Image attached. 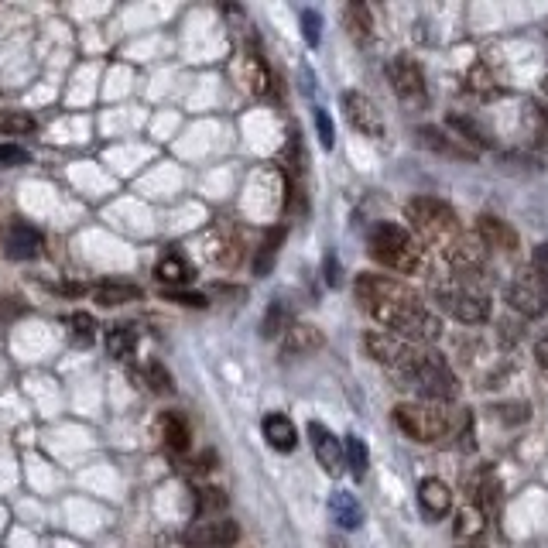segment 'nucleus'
I'll return each mask as SVG.
<instances>
[{
  "label": "nucleus",
  "instance_id": "37998d69",
  "mask_svg": "<svg viewBox=\"0 0 548 548\" xmlns=\"http://www.w3.org/2000/svg\"><path fill=\"white\" fill-rule=\"evenodd\" d=\"M316 131H319V141L322 148H333V120H329L326 110H316Z\"/></svg>",
  "mask_w": 548,
  "mask_h": 548
},
{
  "label": "nucleus",
  "instance_id": "72a5a7b5",
  "mask_svg": "<svg viewBox=\"0 0 548 548\" xmlns=\"http://www.w3.org/2000/svg\"><path fill=\"white\" fill-rule=\"evenodd\" d=\"M528 274H531V281H535V285L548 295V244H538V247H535V254H531V268H528Z\"/></svg>",
  "mask_w": 548,
  "mask_h": 548
},
{
  "label": "nucleus",
  "instance_id": "4468645a",
  "mask_svg": "<svg viewBox=\"0 0 548 548\" xmlns=\"http://www.w3.org/2000/svg\"><path fill=\"white\" fill-rule=\"evenodd\" d=\"M446 261L453 264V271L480 278V274L487 271V247L480 244V237H466L463 233V237L446 251Z\"/></svg>",
  "mask_w": 548,
  "mask_h": 548
},
{
  "label": "nucleus",
  "instance_id": "cd10ccee",
  "mask_svg": "<svg viewBox=\"0 0 548 548\" xmlns=\"http://www.w3.org/2000/svg\"><path fill=\"white\" fill-rule=\"evenodd\" d=\"M501 501V483H497L494 473H480V480L473 483V504H477L480 514H490Z\"/></svg>",
  "mask_w": 548,
  "mask_h": 548
},
{
  "label": "nucleus",
  "instance_id": "79ce46f5",
  "mask_svg": "<svg viewBox=\"0 0 548 548\" xmlns=\"http://www.w3.org/2000/svg\"><path fill=\"white\" fill-rule=\"evenodd\" d=\"M528 124H531V131H535V141L542 144V148H548V117L542 114V110L531 107L528 110Z\"/></svg>",
  "mask_w": 548,
  "mask_h": 548
},
{
  "label": "nucleus",
  "instance_id": "3c124183",
  "mask_svg": "<svg viewBox=\"0 0 548 548\" xmlns=\"http://www.w3.org/2000/svg\"><path fill=\"white\" fill-rule=\"evenodd\" d=\"M545 90H548V79H545Z\"/></svg>",
  "mask_w": 548,
  "mask_h": 548
},
{
  "label": "nucleus",
  "instance_id": "4c0bfd02",
  "mask_svg": "<svg viewBox=\"0 0 548 548\" xmlns=\"http://www.w3.org/2000/svg\"><path fill=\"white\" fill-rule=\"evenodd\" d=\"M161 295H165L168 302L185 305V309H206V305H209V298L203 292H182V288H165Z\"/></svg>",
  "mask_w": 548,
  "mask_h": 548
},
{
  "label": "nucleus",
  "instance_id": "c85d7f7f",
  "mask_svg": "<svg viewBox=\"0 0 548 548\" xmlns=\"http://www.w3.org/2000/svg\"><path fill=\"white\" fill-rule=\"evenodd\" d=\"M227 511V494L220 487L196 490V518H220Z\"/></svg>",
  "mask_w": 548,
  "mask_h": 548
},
{
  "label": "nucleus",
  "instance_id": "aec40b11",
  "mask_svg": "<svg viewBox=\"0 0 548 548\" xmlns=\"http://www.w3.org/2000/svg\"><path fill=\"white\" fill-rule=\"evenodd\" d=\"M93 302L103 305V309H114V305H131L141 302L144 292L137 285H127V281H100V285L90 288Z\"/></svg>",
  "mask_w": 548,
  "mask_h": 548
},
{
  "label": "nucleus",
  "instance_id": "c9c22d12",
  "mask_svg": "<svg viewBox=\"0 0 548 548\" xmlns=\"http://www.w3.org/2000/svg\"><path fill=\"white\" fill-rule=\"evenodd\" d=\"M66 326L76 333V340H93V333H96V319L90 316V312H69Z\"/></svg>",
  "mask_w": 548,
  "mask_h": 548
},
{
  "label": "nucleus",
  "instance_id": "f257e3e1",
  "mask_svg": "<svg viewBox=\"0 0 548 548\" xmlns=\"http://www.w3.org/2000/svg\"><path fill=\"white\" fill-rule=\"evenodd\" d=\"M360 305L381 326H388L394 336L408 343H435L442 336V322L429 305H422V295L411 292L408 285L384 274H360L357 278Z\"/></svg>",
  "mask_w": 548,
  "mask_h": 548
},
{
  "label": "nucleus",
  "instance_id": "2f4dec72",
  "mask_svg": "<svg viewBox=\"0 0 548 548\" xmlns=\"http://www.w3.org/2000/svg\"><path fill=\"white\" fill-rule=\"evenodd\" d=\"M38 127V120L24 110H0V134L18 137V134H31Z\"/></svg>",
  "mask_w": 548,
  "mask_h": 548
},
{
  "label": "nucleus",
  "instance_id": "58836bf2",
  "mask_svg": "<svg viewBox=\"0 0 548 548\" xmlns=\"http://www.w3.org/2000/svg\"><path fill=\"white\" fill-rule=\"evenodd\" d=\"M456 531L459 535H477V531H483V514L480 511H459Z\"/></svg>",
  "mask_w": 548,
  "mask_h": 548
},
{
  "label": "nucleus",
  "instance_id": "473e14b6",
  "mask_svg": "<svg viewBox=\"0 0 548 548\" xmlns=\"http://www.w3.org/2000/svg\"><path fill=\"white\" fill-rule=\"evenodd\" d=\"M449 127L456 131V137H463V141H470V144H477V148H487L490 144V137H487V131H483L480 124H473L470 117H449Z\"/></svg>",
  "mask_w": 548,
  "mask_h": 548
},
{
  "label": "nucleus",
  "instance_id": "f8f14e48",
  "mask_svg": "<svg viewBox=\"0 0 548 548\" xmlns=\"http://www.w3.org/2000/svg\"><path fill=\"white\" fill-rule=\"evenodd\" d=\"M42 244H45V237L31 227V223H24V220L7 223V230H4V254L7 257H14V261H31V257L42 254Z\"/></svg>",
  "mask_w": 548,
  "mask_h": 548
},
{
  "label": "nucleus",
  "instance_id": "bb28decb",
  "mask_svg": "<svg viewBox=\"0 0 548 548\" xmlns=\"http://www.w3.org/2000/svg\"><path fill=\"white\" fill-rule=\"evenodd\" d=\"M292 309H288V302H281V298H274L268 316L261 319V336L264 340H274V336H285L288 329H292Z\"/></svg>",
  "mask_w": 548,
  "mask_h": 548
},
{
  "label": "nucleus",
  "instance_id": "9b49d317",
  "mask_svg": "<svg viewBox=\"0 0 548 548\" xmlns=\"http://www.w3.org/2000/svg\"><path fill=\"white\" fill-rule=\"evenodd\" d=\"M309 442H312V453H316L319 466L329 473V477H340L346 459H343V442L336 439L333 432L326 429L322 422H309Z\"/></svg>",
  "mask_w": 548,
  "mask_h": 548
},
{
  "label": "nucleus",
  "instance_id": "4be33fe9",
  "mask_svg": "<svg viewBox=\"0 0 548 548\" xmlns=\"http://www.w3.org/2000/svg\"><path fill=\"white\" fill-rule=\"evenodd\" d=\"M343 24H346V31H350V38L357 45H367L370 38H374V11H370L367 4H350V7H346Z\"/></svg>",
  "mask_w": 548,
  "mask_h": 548
},
{
  "label": "nucleus",
  "instance_id": "412c9836",
  "mask_svg": "<svg viewBox=\"0 0 548 548\" xmlns=\"http://www.w3.org/2000/svg\"><path fill=\"white\" fill-rule=\"evenodd\" d=\"M158 435H161V442H165L168 453H185V449H189V439H192L189 422H185L179 411H165V415L158 418Z\"/></svg>",
  "mask_w": 548,
  "mask_h": 548
},
{
  "label": "nucleus",
  "instance_id": "c756f323",
  "mask_svg": "<svg viewBox=\"0 0 548 548\" xmlns=\"http://www.w3.org/2000/svg\"><path fill=\"white\" fill-rule=\"evenodd\" d=\"M134 343H137V336H134L131 326H110L107 329V353L114 360H127V357H131Z\"/></svg>",
  "mask_w": 548,
  "mask_h": 548
},
{
  "label": "nucleus",
  "instance_id": "ddd939ff",
  "mask_svg": "<svg viewBox=\"0 0 548 548\" xmlns=\"http://www.w3.org/2000/svg\"><path fill=\"white\" fill-rule=\"evenodd\" d=\"M439 298H442V305H446L449 316L459 319V322H470V326H477V322H487V316H490L487 295L456 288V292H442Z\"/></svg>",
  "mask_w": 548,
  "mask_h": 548
},
{
  "label": "nucleus",
  "instance_id": "2eb2a0df",
  "mask_svg": "<svg viewBox=\"0 0 548 548\" xmlns=\"http://www.w3.org/2000/svg\"><path fill=\"white\" fill-rule=\"evenodd\" d=\"M477 237L487 251H501V254H514L521 244L518 230H514L511 223H504L501 216H490V213H483L477 220Z\"/></svg>",
  "mask_w": 548,
  "mask_h": 548
},
{
  "label": "nucleus",
  "instance_id": "dca6fc26",
  "mask_svg": "<svg viewBox=\"0 0 548 548\" xmlns=\"http://www.w3.org/2000/svg\"><path fill=\"white\" fill-rule=\"evenodd\" d=\"M418 507H422L425 518L439 521L453 511V490L446 487L439 477H425L418 483Z\"/></svg>",
  "mask_w": 548,
  "mask_h": 548
},
{
  "label": "nucleus",
  "instance_id": "a878e982",
  "mask_svg": "<svg viewBox=\"0 0 548 548\" xmlns=\"http://www.w3.org/2000/svg\"><path fill=\"white\" fill-rule=\"evenodd\" d=\"M281 244H285V227L268 230V237L261 240V247H257V254H254V274L257 278H264V274L274 268V257H278Z\"/></svg>",
  "mask_w": 548,
  "mask_h": 548
},
{
  "label": "nucleus",
  "instance_id": "9d476101",
  "mask_svg": "<svg viewBox=\"0 0 548 548\" xmlns=\"http://www.w3.org/2000/svg\"><path fill=\"white\" fill-rule=\"evenodd\" d=\"M507 305L525 319H542L548 312V295L535 285V281H531V274H528V278H518L507 285Z\"/></svg>",
  "mask_w": 548,
  "mask_h": 548
},
{
  "label": "nucleus",
  "instance_id": "ea45409f",
  "mask_svg": "<svg viewBox=\"0 0 548 548\" xmlns=\"http://www.w3.org/2000/svg\"><path fill=\"white\" fill-rule=\"evenodd\" d=\"M302 35H305V42H309L312 48L319 45V38H322V21H319V14H316V11H302Z\"/></svg>",
  "mask_w": 548,
  "mask_h": 548
},
{
  "label": "nucleus",
  "instance_id": "20e7f679",
  "mask_svg": "<svg viewBox=\"0 0 548 548\" xmlns=\"http://www.w3.org/2000/svg\"><path fill=\"white\" fill-rule=\"evenodd\" d=\"M394 425L415 442H439L456 429V415L442 401H408L394 408Z\"/></svg>",
  "mask_w": 548,
  "mask_h": 548
},
{
  "label": "nucleus",
  "instance_id": "b1692460",
  "mask_svg": "<svg viewBox=\"0 0 548 548\" xmlns=\"http://www.w3.org/2000/svg\"><path fill=\"white\" fill-rule=\"evenodd\" d=\"M206 254L213 257L220 268H233V264L240 261V240L233 237V233L227 230H213L209 233V240H206Z\"/></svg>",
  "mask_w": 548,
  "mask_h": 548
},
{
  "label": "nucleus",
  "instance_id": "f704fd0d",
  "mask_svg": "<svg viewBox=\"0 0 548 548\" xmlns=\"http://www.w3.org/2000/svg\"><path fill=\"white\" fill-rule=\"evenodd\" d=\"M494 415H497V422H504V425H521L531 418V411H528L525 401H507V405L494 408Z\"/></svg>",
  "mask_w": 548,
  "mask_h": 548
},
{
  "label": "nucleus",
  "instance_id": "0eeeda50",
  "mask_svg": "<svg viewBox=\"0 0 548 548\" xmlns=\"http://www.w3.org/2000/svg\"><path fill=\"white\" fill-rule=\"evenodd\" d=\"M237 538L240 528L227 514H220V518H196L189 531H185V545L189 548H230Z\"/></svg>",
  "mask_w": 548,
  "mask_h": 548
},
{
  "label": "nucleus",
  "instance_id": "a211bd4d",
  "mask_svg": "<svg viewBox=\"0 0 548 548\" xmlns=\"http://www.w3.org/2000/svg\"><path fill=\"white\" fill-rule=\"evenodd\" d=\"M261 429H264V439H268V446L278 449V453H292V449L298 446L295 422L288 415H281V411H271V415H264Z\"/></svg>",
  "mask_w": 548,
  "mask_h": 548
},
{
  "label": "nucleus",
  "instance_id": "09e8293b",
  "mask_svg": "<svg viewBox=\"0 0 548 548\" xmlns=\"http://www.w3.org/2000/svg\"><path fill=\"white\" fill-rule=\"evenodd\" d=\"M535 360H538V367L548 370V336H542V340L535 343Z\"/></svg>",
  "mask_w": 548,
  "mask_h": 548
},
{
  "label": "nucleus",
  "instance_id": "6ab92c4d",
  "mask_svg": "<svg viewBox=\"0 0 548 548\" xmlns=\"http://www.w3.org/2000/svg\"><path fill=\"white\" fill-rule=\"evenodd\" d=\"M322 346V333L309 322H292L285 336H281V353L285 357H305V353H316Z\"/></svg>",
  "mask_w": 548,
  "mask_h": 548
},
{
  "label": "nucleus",
  "instance_id": "423d86ee",
  "mask_svg": "<svg viewBox=\"0 0 548 548\" xmlns=\"http://www.w3.org/2000/svg\"><path fill=\"white\" fill-rule=\"evenodd\" d=\"M364 350L370 360L391 367L394 374H398V370H408L418 360V353H422V350H415V343L401 340V336H394V333H367Z\"/></svg>",
  "mask_w": 548,
  "mask_h": 548
},
{
  "label": "nucleus",
  "instance_id": "e433bc0d",
  "mask_svg": "<svg viewBox=\"0 0 548 548\" xmlns=\"http://www.w3.org/2000/svg\"><path fill=\"white\" fill-rule=\"evenodd\" d=\"M148 384H151V391H155V394H172L175 391L172 374H168V370L161 367L158 360H151V364H148Z\"/></svg>",
  "mask_w": 548,
  "mask_h": 548
},
{
  "label": "nucleus",
  "instance_id": "1a4fd4ad",
  "mask_svg": "<svg viewBox=\"0 0 548 548\" xmlns=\"http://www.w3.org/2000/svg\"><path fill=\"white\" fill-rule=\"evenodd\" d=\"M340 103H343V114H346V120H350V124L357 127L360 134L377 137V141H381V137L388 134V127H384L381 110L374 107V100H370V96L357 93V90H346V93L340 96Z\"/></svg>",
  "mask_w": 548,
  "mask_h": 548
},
{
  "label": "nucleus",
  "instance_id": "c03bdc74",
  "mask_svg": "<svg viewBox=\"0 0 548 548\" xmlns=\"http://www.w3.org/2000/svg\"><path fill=\"white\" fill-rule=\"evenodd\" d=\"M470 79H473V83H470V90H473V93H494V79H490V72H487V69H480V66H477V69H473V76H470Z\"/></svg>",
  "mask_w": 548,
  "mask_h": 548
},
{
  "label": "nucleus",
  "instance_id": "f03ea898",
  "mask_svg": "<svg viewBox=\"0 0 548 548\" xmlns=\"http://www.w3.org/2000/svg\"><path fill=\"white\" fill-rule=\"evenodd\" d=\"M405 213H408L411 230L422 237V244H432L435 251H442V254H446L449 247H453L456 240L463 237L456 209L449 206V203H442V199L418 196V199H411Z\"/></svg>",
  "mask_w": 548,
  "mask_h": 548
},
{
  "label": "nucleus",
  "instance_id": "f3484780",
  "mask_svg": "<svg viewBox=\"0 0 548 548\" xmlns=\"http://www.w3.org/2000/svg\"><path fill=\"white\" fill-rule=\"evenodd\" d=\"M418 144H425L429 151H439V155L446 158H459V161H473L477 158V151L466 148L459 137H449L446 131H439V127H418Z\"/></svg>",
  "mask_w": 548,
  "mask_h": 548
},
{
  "label": "nucleus",
  "instance_id": "39448f33",
  "mask_svg": "<svg viewBox=\"0 0 548 548\" xmlns=\"http://www.w3.org/2000/svg\"><path fill=\"white\" fill-rule=\"evenodd\" d=\"M398 388H415L425 401H449L459 394L456 374L449 370L446 360L439 353L425 350L418 353V360L408 370H398Z\"/></svg>",
  "mask_w": 548,
  "mask_h": 548
},
{
  "label": "nucleus",
  "instance_id": "a18cd8bd",
  "mask_svg": "<svg viewBox=\"0 0 548 548\" xmlns=\"http://www.w3.org/2000/svg\"><path fill=\"white\" fill-rule=\"evenodd\" d=\"M213 463H216V456L213 453H203V456H196L189 463V473H196V477H203V473L213 470Z\"/></svg>",
  "mask_w": 548,
  "mask_h": 548
},
{
  "label": "nucleus",
  "instance_id": "7ed1b4c3",
  "mask_svg": "<svg viewBox=\"0 0 548 548\" xmlns=\"http://www.w3.org/2000/svg\"><path fill=\"white\" fill-rule=\"evenodd\" d=\"M370 257L398 274H418L425 268V247L398 223H377L370 230Z\"/></svg>",
  "mask_w": 548,
  "mask_h": 548
},
{
  "label": "nucleus",
  "instance_id": "49530a36",
  "mask_svg": "<svg viewBox=\"0 0 548 548\" xmlns=\"http://www.w3.org/2000/svg\"><path fill=\"white\" fill-rule=\"evenodd\" d=\"M326 281H329V285H333V288H340V285H343V278H340V264H336L333 257H329V261H326Z\"/></svg>",
  "mask_w": 548,
  "mask_h": 548
},
{
  "label": "nucleus",
  "instance_id": "de8ad7c7",
  "mask_svg": "<svg viewBox=\"0 0 548 548\" xmlns=\"http://www.w3.org/2000/svg\"><path fill=\"white\" fill-rule=\"evenodd\" d=\"M518 326H511V322H504V326H501V346H514V343H518Z\"/></svg>",
  "mask_w": 548,
  "mask_h": 548
},
{
  "label": "nucleus",
  "instance_id": "7c9ffc66",
  "mask_svg": "<svg viewBox=\"0 0 548 548\" xmlns=\"http://www.w3.org/2000/svg\"><path fill=\"white\" fill-rule=\"evenodd\" d=\"M343 459H346V466H350L353 477H357V480L364 477L367 466H370V456H367L364 439H357V435H346V442H343Z\"/></svg>",
  "mask_w": 548,
  "mask_h": 548
},
{
  "label": "nucleus",
  "instance_id": "393cba45",
  "mask_svg": "<svg viewBox=\"0 0 548 548\" xmlns=\"http://www.w3.org/2000/svg\"><path fill=\"white\" fill-rule=\"evenodd\" d=\"M329 514H333V521L340 528H360V521H364V507H360V501L353 494H346V490L329 497Z\"/></svg>",
  "mask_w": 548,
  "mask_h": 548
},
{
  "label": "nucleus",
  "instance_id": "5701e85b",
  "mask_svg": "<svg viewBox=\"0 0 548 548\" xmlns=\"http://www.w3.org/2000/svg\"><path fill=\"white\" fill-rule=\"evenodd\" d=\"M155 274H158V281L165 288H182V285H189L192 281V264L185 261L182 254H165L158 261V268H155Z\"/></svg>",
  "mask_w": 548,
  "mask_h": 548
},
{
  "label": "nucleus",
  "instance_id": "6e6552de",
  "mask_svg": "<svg viewBox=\"0 0 548 548\" xmlns=\"http://www.w3.org/2000/svg\"><path fill=\"white\" fill-rule=\"evenodd\" d=\"M388 79H391V90L398 93L401 103H408V107H415V110H422L425 103H429L425 76H422V69H418L411 59H391Z\"/></svg>",
  "mask_w": 548,
  "mask_h": 548
},
{
  "label": "nucleus",
  "instance_id": "8fccbe9b",
  "mask_svg": "<svg viewBox=\"0 0 548 548\" xmlns=\"http://www.w3.org/2000/svg\"><path fill=\"white\" fill-rule=\"evenodd\" d=\"M466 548H480V545H466Z\"/></svg>",
  "mask_w": 548,
  "mask_h": 548
},
{
  "label": "nucleus",
  "instance_id": "a19ab883",
  "mask_svg": "<svg viewBox=\"0 0 548 548\" xmlns=\"http://www.w3.org/2000/svg\"><path fill=\"white\" fill-rule=\"evenodd\" d=\"M28 151L18 148V144H0V165H11V168H18V165H28Z\"/></svg>",
  "mask_w": 548,
  "mask_h": 548
}]
</instances>
